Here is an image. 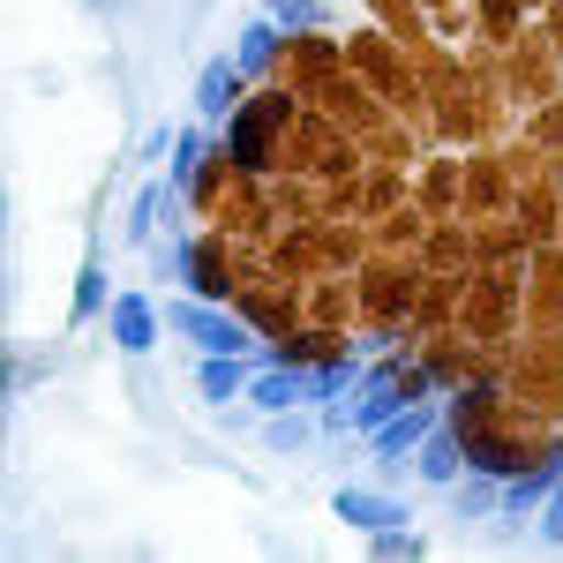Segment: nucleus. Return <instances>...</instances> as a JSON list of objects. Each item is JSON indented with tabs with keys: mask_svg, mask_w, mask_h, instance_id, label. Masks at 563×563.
Here are the masks:
<instances>
[{
	"mask_svg": "<svg viewBox=\"0 0 563 563\" xmlns=\"http://www.w3.org/2000/svg\"><path fill=\"white\" fill-rule=\"evenodd\" d=\"M278 129H286V98H249V106H233V121H225V158H233L241 174H263Z\"/></svg>",
	"mask_w": 563,
	"mask_h": 563,
	"instance_id": "f257e3e1",
	"label": "nucleus"
},
{
	"mask_svg": "<svg viewBox=\"0 0 563 563\" xmlns=\"http://www.w3.org/2000/svg\"><path fill=\"white\" fill-rule=\"evenodd\" d=\"M166 323H174L196 353H249V346H256V339H249V323H241V316H225V308H211L203 294H196V301H174V308H166Z\"/></svg>",
	"mask_w": 563,
	"mask_h": 563,
	"instance_id": "f03ea898",
	"label": "nucleus"
},
{
	"mask_svg": "<svg viewBox=\"0 0 563 563\" xmlns=\"http://www.w3.org/2000/svg\"><path fill=\"white\" fill-rule=\"evenodd\" d=\"M435 421H443V413H435V406H421V398L390 413L384 429H376V459H384V474H398V466H406V459H413V451L429 443V429H435Z\"/></svg>",
	"mask_w": 563,
	"mask_h": 563,
	"instance_id": "7ed1b4c3",
	"label": "nucleus"
},
{
	"mask_svg": "<svg viewBox=\"0 0 563 563\" xmlns=\"http://www.w3.org/2000/svg\"><path fill=\"white\" fill-rule=\"evenodd\" d=\"M459 466H466V429L443 413V421L429 429V443L413 451V474L429 481V488H451V481H459Z\"/></svg>",
	"mask_w": 563,
	"mask_h": 563,
	"instance_id": "20e7f679",
	"label": "nucleus"
},
{
	"mask_svg": "<svg viewBox=\"0 0 563 563\" xmlns=\"http://www.w3.org/2000/svg\"><path fill=\"white\" fill-rule=\"evenodd\" d=\"M106 331H113L121 353H151L158 346V301L151 294H121V301L106 308Z\"/></svg>",
	"mask_w": 563,
	"mask_h": 563,
	"instance_id": "39448f33",
	"label": "nucleus"
},
{
	"mask_svg": "<svg viewBox=\"0 0 563 563\" xmlns=\"http://www.w3.org/2000/svg\"><path fill=\"white\" fill-rule=\"evenodd\" d=\"M556 481H563V451H549V459H526L519 474L504 481V511H511V519L541 511V504L556 496Z\"/></svg>",
	"mask_w": 563,
	"mask_h": 563,
	"instance_id": "423d86ee",
	"label": "nucleus"
},
{
	"mask_svg": "<svg viewBox=\"0 0 563 563\" xmlns=\"http://www.w3.org/2000/svg\"><path fill=\"white\" fill-rule=\"evenodd\" d=\"M241 60H203V76H196V113L203 121H233V106H241Z\"/></svg>",
	"mask_w": 563,
	"mask_h": 563,
	"instance_id": "0eeeda50",
	"label": "nucleus"
},
{
	"mask_svg": "<svg viewBox=\"0 0 563 563\" xmlns=\"http://www.w3.org/2000/svg\"><path fill=\"white\" fill-rule=\"evenodd\" d=\"M331 511H339L346 526H361V533L406 526V504H398V496H376V488H339V496H331Z\"/></svg>",
	"mask_w": 563,
	"mask_h": 563,
	"instance_id": "6e6552de",
	"label": "nucleus"
},
{
	"mask_svg": "<svg viewBox=\"0 0 563 563\" xmlns=\"http://www.w3.org/2000/svg\"><path fill=\"white\" fill-rule=\"evenodd\" d=\"M249 398H256V413H294V406H308V376L278 361V368H263L249 384Z\"/></svg>",
	"mask_w": 563,
	"mask_h": 563,
	"instance_id": "1a4fd4ad",
	"label": "nucleus"
},
{
	"mask_svg": "<svg viewBox=\"0 0 563 563\" xmlns=\"http://www.w3.org/2000/svg\"><path fill=\"white\" fill-rule=\"evenodd\" d=\"M196 384H203L211 406H225V398H241V390H249V368H241V353H203Z\"/></svg>",
	"mask_w": 563,
	"mask_h": 563,
	"instance_id": "9d476101",
	"label": "nucleus"
},
{
	"mask_svg": "<svg viewBox=\"0 0 563 563\" xmlns=\"http://www.w3.org/2000/svg\"><path fill=\"white\" fill-rule=\"evenodd\" d=\"M278 38H286V23H278V15H256V23H241V45H233V60L256 76V68H271Z\"/></svg>",
	"mask_w": 563,
	"mask_h": 563,
	"instance_id": "9b49d317",
	"label": "nucleus"
},
{
	"mask_svg": "<svg viewBox=\"0 0 563 563\" xmlns=\"http://www.w3.org/2000/svg\"><path fill=\"white\" fill-rule=\"evenodd\" d=\"M466 466H474V474L511 481V474L526 466V451H511V443H488V435H466Z\"/></svg>",
	"mask_w": 563,
	"mask_h": 563,
	"instance_id": "f8f14e48",
	"label": "nucleus"
},
{
	"mask_svg": "<svg viewBox=\"0 0 563 563\" xmlns=\"http://www.w3.org/2000/svg\"><path fill=\"white\" fill-rule=\"evenodd\" d=\"M98 308H106V263L90 256L84 271H76V301H68V323H90Z\"/></svg>",
	"mask_w": 563,
	"mask_h": 563,
	"instance_id": "ddd939ff",
	"label": "nucleus"
},
{
	"mask_svg": "<svg viewBox=\"0 0 563 563\" xmlns=\"http://www.w3.org/2000/svg\"><path fill=\"white\" fill-rule=\"evenodd\" d=\"M263 15H278L286 31H323L331 23V0H263Z\"/></svg>",
	"mask_w": 563,
	"mask_h": 563,
	"instance_id": "4468645a",
	"label": "nucleus"
},
{
	"mask_svg": "<svg viewBox=\"0 0 563 563\" xmlns=\"http://www.w3.org/2000/svg\"><path fill=\"white\" fill-rule=\"evenodd\" d=\"M459 488V519H488L496 504H504V488H496V474H474V481H451Z\"/></svg>",
	"mask_w": 563,
	"mask_h": 563,
	"instance_id": "2eb2a0df",
	"label": "nucleus"
},
{
	"mask_svg": "<svg viewBox=\"0 0 563 563\" xmlns=\"http://www.w3.org/2000/svg\"><path fill=\"white\" fill-rule=\"evenodd\" d=\"M211 158V135L203 129H188V135H174V188H188L196 180V166Z\"/></svg>",
	"mask_w": 563,
	"mask_h": 563,
	"instance_id": "dca6fc26",
	"label": "nucleus"
},
{
	"mask_svg": "<svg viewBox=\"0 0 563 563\" xmlns=\"http://www.w3.org/2000/svg\"><path fill=\"white\" fill-rule=\"evenodd\" d=\"M158 203H166V188H158V180H151V188H143V196H135V211H129V241H135V249H143V241H151V233H158Z\"/></svg>",
	"mask_w": 563,
	"mask_h": 563,
	"instance_id": "f3484780",
	"label": "nucleus"
},
{
	"mask_svg": "<svg viewBox=\"0 0 563 563\" xmlns=\"http://www.w3.org/2000/svg\"><path fill=\"white\" fill-rule=\"evenodd\" d=\"M353 376H361V361H331V368H316V376H308V398H323V406H331L339 390H353Z\"/></svg>",
	"mask_w": 563,
	"mask_h": 563,
	"instance_id": "a211bd4d",
	"label": "nucleus"
},
{
	"mask_svg": "<svg viewBox=\"0 0 563 563\" xmlns=\"http://www.w3.org/2000/svg\"><path fill=\"white\" fill-rule=\"evenodd\" d=\"M308 443V413L294 406V413H271V451H301Z\"/></svg>",
	"mask_w": 563,
	"mask_h": 563,
	"instance_id": "6ab92c4d",
	"label": "nucleus"
},
{
	"mask_svg": "<svg viewBox=\"0 0 563 563\" xmlns=\"http://www.w3.org/2000/svg\"><path fill=\"white\" fill-rule=\"evenodd\" d=\"M368 549L376 556H421V533L413 526H384V533H368Z\"/></svg>",
	"mask_w": 563,
	"mask_h": 563,
	"instance_id": "aec40b11",
	"label": "nucleus"
},
{
	"mask_svg": "<svg viewBox=\"0 0 563 563\" xmlns=\"http://www.w3.org/2000/svg\"><path fill=\"white\" fill-rule=\"evenodd\" d=\"M541 541H549V549H563V481H556V496L541 504Z\"/></svg>",
	"mask_w": 563,
	"mask_h": 563,
	"instance_id": "412c9836",
	"label": "nucleus"
}]
</instances>
